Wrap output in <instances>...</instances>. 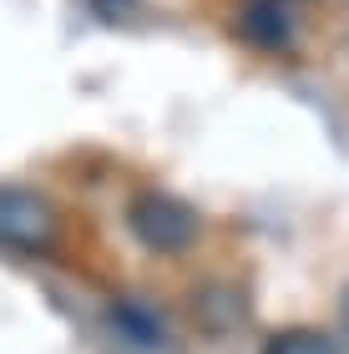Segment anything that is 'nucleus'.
<instances>
[{"label": "nucleus", "instance_id": "2", "mask_svg": "<svg viewBox=\"0 0 349 354\" xmlns=\"http://www.w3.org/2000/svg\"><path fill=\"white\" fill-rule=\"evenodd\" d=\"M56 238H61V218L41 187L0 183V253L41 259V253L56 248Z\"/></svg>", "mask_w": 349, "mask_h": 354}, {"label": "nucleus", "instance_id": "5", "mask_svg": "<svg viewBox=\"0 0 349 354\" xmlns=\"http://www.w3.org/2000/svg\"><path fill=\"white\" fill-rule=\"evenodd\" d=\"M263 354H344L334 334L324 329H309V324H289V329H274L263 339Z\"/></svg>", "mask_w": 349, "mask_h": 354}, {"label": "nucleus", "instance_id": "7", "mask_svg": "<svg viewBox=\"0 0 349 354\" xmlns=\"http://www.w3.org/2000/svg\"><path fill=\"white\" fill-rule=\"evenodd\" d=\"M339 324H344V339H349V283H344V294H339Z\"/></svg>", "mask_w": 349, "mask_h": 354}, {"label": "nucleus", "instance_id": "1", "mask_svg": "<svg viewBox=\"0 0 349 354\" xmlns=\"http://www.w3.org/2000/svg\"><path fill=\"white\" fill-rule=\"evenodd\" d=\"M126 228H132V238L147 253H157V259H178V253H187L198 243L202 233V218L198 207L178 198V192H132V203H126Z\"/></svg>", "mask_w": 349, "mask_h": 354}, {"label": "nucleus", "instance_id": "3", "mask_svg": "<svg viewBox=\"0 0 349 354\" xmlns=\"http://www.w3.org/2000/svg\"><path fill=\"white\" fill-rule=\"evenodd\" d=\"M238 36L258 51H283L294 41V10L289 0H248L238 10Z\"/></svg>", "mask_w": 349, "mask_h": 354}, {"label": "nucleus", "instance_id": "6", "mask_svg": "<svg viewBox=\"0 0 349 354\" xmlns=\"http://www.w3.org/2000/svg\"><path fill=\"white\" fill-rule=\"evenodd\" d=\"M132 6H137V0H91V10H97V15H106V21H117V15H126Z\"/></svg>", "mask_w": 349, "mask_h": 354}, {"label": "nucleus", "instance_id": "4", "mask_svg": "<svg viewBox=\"0 0 349 354\" xmlns=\"http://www.w3.org/2000/svg\"><path fill=\"white\" fill-rule=\"evenodd\" d=\"M106 324H112L132 349H162L167 344V319L157 314L152 304H142V299H117L112 309H106Z\"/></svg>", "mask_w": 349, "mask_h": 354}]
</instances>
